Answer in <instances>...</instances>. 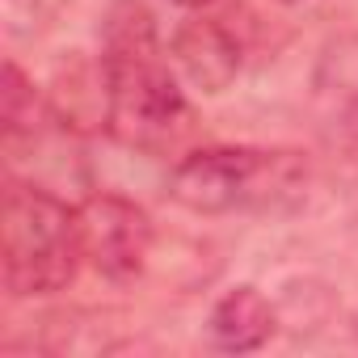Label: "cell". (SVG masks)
I'll return each mask as SVG.
<instances>
[{"label":"cell","instance_id":"obj_1","mask_svg":"<svg viewBox=\"0 0 358 358\" xmlns=\"http://www.w3.org/2000/svg\"><path fill=\"white\" fill-rule=\"evenodd\" d=\"M106 76V127L135 148H160L186 127V93L160 59L152 13L139 0H118L106 13L101 43Z\"/></svg>","mask_w":358,"mask_h":358},{"label":"cell","instance_id":"obj_2","mask_svg":"<svg viewBox=\"0 0 358 358\" xmlns=\"http://www.w3.org/2000/svg\"><path fill=\"white\" fill-rule=\"evenodd\" d=\"M85 262L80 245V215L76 207L59 203L55 194L9 182L5 215H0V266H5V291L17 299L55 295L64 291Z\"/></svg>","mask_w":358,"mask_h":358},{"label":"cell","instance_id":"obj_3","mask_svg":"<svg viewBox=\"0 0 358 358\" xmlns=\"http://www.w3.org/2000/svg\"><path fill=\"white\" fill-rule=\"evenodd\" d=\"M303 177L295 152H266V148H203L177 160L169 173V194L199 211L224 215L245 207H266L291 194Z\"/></svg>","mask_w":358,"mask_h":358},{"label":"cell","instance_id":"obj_4","mask_svg":"<svg viewBox=\"0 0 358 358\" xmlns=\"http://www.w3.org/2000/svg\"><path fill=\"white\" fill-rule=\"evenodd\" d=\"M76 215H80L85 262L101 278L131 282L143 274L152 253V220L143 207H135L122 194H93L76 207Z\"/></svg>","mask_w":358,"mask_h":358},{"label":"cell","instance_id":"obj_5","mask_svg":"<svg viewBox=\"0 0 358 358\" xmlns=\"http://www.w3.org/2000/svg\"><path fill=\"white\" fill-rule=\"evenodd\" d=\"M173 59L203 93H224L241 72V47L215 17H190L173 30Z\"/></svg>","mask_w":358,"mask_h":358},{"label":"cell","instance_id":"obj_6","mask_svg":"<svg viewBox=\"0 0 358 358\" xmlns=\"http://www.w3.org/2000/svg\"><path fill=\"white\" fill-rule=\"evenodd\" d=\"M207 333L220 350L228 354H249V350H262L270 337H274V308L270 299L257 291V287H236L228 291L215 308H211V320H207Z\"/></svg>","mask_w":358,"mask_h":358},{"label":"cell","instance_id":"obj_7","mask_svg":"<svg viewBox=\"0 0 358 358\" xmlns=\"http://www.w3.org/2000/svg\"><path fill=\"white\" fill-rule=\"evenodd\" d=\"M173 5H182V9H203V5H211V0H173Z\"/></svg>","mask_w":358,"mask_h":358},{"label":"cell","instance_id":"obj_8","mask_svg":"<svg viewBox=\"0 0 358 358\" xmlns=\"http://www.w3.org/2000/svg\"><path fill=\"white\" fill-rule=\"evenodd\" d=\"M282 5H295V0H282Z\"/></svg>","mask_w":358,"mask_h":358}]
</instances>
